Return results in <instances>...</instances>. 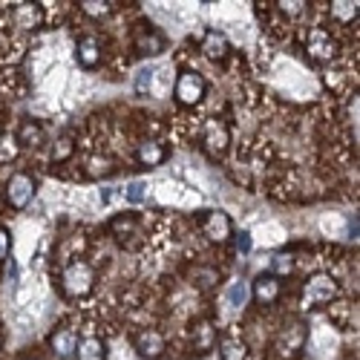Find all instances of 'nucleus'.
<instances>
[{"mask_svg":"<svg viewBox=\"0 0 360 360\" xmlns=\"http://www.w3.org/2000/svg\"><path fill=\"white\" fill-rule=\"evenodd\" d=\"M64 297L70 300H84L86 294H93L96 288V268L93 262H86L84 257H72L70 262H64L61 277H58Z\"/></svg>","mask_w":360,"mask_h":360,"instance_id":"f257e3e1","label":"nucleus"},{"mask_svg":"<svg viewBox=\"0 0 360 360\" xmlns=\"http://www.w3.org/2000/svg\"><path fill=\"white\" fill-rule=\"evenodd\" d=\"M338 297H340V283L332 274H311L300 288V306L303 309L332 306Z\"/></svg>","mask_w":360,"mask_h":360,"instance_id":"f03ea898","label":"nucleus"},{"mask_svg":"<svg viewBox=\"0 0 360 360\" xmlns=\"http://www.w3.org/2000/svg\"><path fill=\"white\" fill-rule=\"evenodd\" d=\"M303 49H306L311 64H332V61H338V58H340L338 35H332L323 26H311L309 29L306 38H303Z\"/></svg>","mask_w":360,"mask_h":360,"instance_id":"7ed1b4c3","label":"nucleus"},{"mask_svg":"<svg viewBox=\"0 0 360 360\" xmlns=\"http://www.w3.org/2000/svg\"><path fill=\"white\" fill-rule=\"evenodd\" d=\"M35 193H38V179L29 170H15L4 185V199H6V205L12 207V211H23V207H29V202L35 199Z\"/></svg>","mask_w":360,"mask_h":360,"instance_id":"20e7f679","label":"nucleus"},{"mask_svg":"<svg viewBox=\"0 0 360 360\" xmlns=\"http://www.w3.org/2000/svg\"><path fill=\"white\" fill-rule=\"evenodd\" d=\"M199 144L207 156L222 159L231 150V127L225 118H205L199 127Z\"/></svg>","mask_w":360,"mask_h":360,"instance_id":"39448f33","label":"nucleus"},{"mask_svg":"<svg viewBox=\"0 0 360 360\" xmlns=\"http://www.w3.org/2000/svg\"><path fill=\"white\" fill-rule=\"evenodd\" d=\"M207 96V78L196 70H182L173 86V98L179 107H199Z\"/></svg>","mask_w":360,"mask_h":360,"instance_id":"423d86ee","label":"nucleus"},{"mask_svg":"<svg viewBox=\"0 0 360 360\" xmlns=\"http://www.w3.org/2000/svg\"><path fill=\"white\" fill-rule=\"evenodd\" d=\"M130 343L136 349L139 357H147V360H159L165 357L167 352V335L156 326H141L130 335Z\"/></svg>","mask_w":360,"mask_h":360,"instance_id":"0eeeda50","label":"nucleus"},{"mask_svg":"<svg viewBox=\"0 0 360 360\" xmlns=\"http://www.w3.org/2000/svg\"><path fill=\"white\" fill-rule=\"evenodd\" d=\"M199 228H202V236L214 245H225L233 236V222L225 211H219V207L217 211H205L202 219H199Z\"/></svg>","mask_w":360,"mask_h":360,"instance_id":"6e6552de","label":"nucleus"},{"mask_svg":"<svg viewBox=\"0 0 360 360\" xmlns=\"http://www.w3.org/2000/svg\"><path fill=\"white\" fill-rule=\"evenodd\" d=\"M133 49L139 55H147V58H156L167 49V38L162 29L150 26V23H141L139 29H133Z\"/></svg>","mask_w":360,"mask_h":360,"instance_id":"1a4fd4ad","label":"nucleus"},{"mask_svg":"<svg viewBox=\"0 0 360 360\" xmlns=\"http://www.w3.org/2000/svg\"><path fill=\"white\" fill-rule=\"evenodd\" d=\"M104 55H107L104 52V41L98 35H81L78 38V44H75V61H78L81 70H86V72L98 70L104 64Z\"/></svg>","mask_w":360,"mask_h":360,"instance_id":"9d476101","label":"nucleus"},{"mask_svg":"<svg viewBox=\"0 0 360 360\" xmlns=\"http://www.w3.org/2000/svg\"><path fill=\"white\" fill-rule=\"evenodd\" d=\"M251 297H254V303L262 306V309L280 303V297H283V283H280V277L268 274V271H265V274H257L254 283H251Z\"/></svg>","mask_w":360,"mask_h":360,"instance_id":"9b49d317","label":"nucleus"},{"mask_svg":"<svg viewBox=\"0 0 360 360\" xmlns=\"http://www.w3.org/2000/svg\"><path fill=\"white\" fill-rule=\"evenodd\" d=\"M110 233H112L122 245L133 248V245H136V236H141V217L133 214V211L112 217V219H110Z\"/></svg>","mask_w":360,"mask_h":360,"instance_id":"f8f14e48","label":"nucleus"},{"mask_svg":"<svg viewBox=\"0 0 360 360\" xmlns=\"http://www.w3.org/2000/svg\"><path fill=\"white\" fill-rule=\"evenodd\" d=\"M75 346H78V332L72 328L70 320H64L61 326H55V328H52V335H49V349H52L55 357H61V360L75 357Z\"/></svg>","mask_w":360,"mask_h":360,"instance_id":"ddd939ff","label":"nucleus"},{"mask_svg":"<svg viewBox=\"0 0 360 360\" xmlns=\"http://www.w3.org/2000/svg\"><path fill=\"white\" fill-rule=\"evenodd\" d=\"M202 55L207 58V61L214 64H225L231 58V41L225 32H219V29H207V32L202 35V44H199Z\"/></svg>","mask_w":360,"mask_h":360,"instance_id":"4468645a","label":"nucleus"},{"mask_svg":"<svg viewBox=\"0 0 360 360\" xmlns=\"http://www.w3.org/2000/svg\"><path fill=\"white\" fill-rule=\"evenodd\" d=\"M167 153H170V150H167V144L162 139H141L136 144V150H133V156H136V162L141 167H159V165H165Z\"/></svg>","mask_w":360,"mask_h":360,"instance_id":"2eb2a0df","label":"nucleus"},{"mask_svg":"<svg viewBox=\"0 0 360 360\" xmlns=\"http://www.w3.org/2000/svg\"><path fill=\"white\" fill-rule=\"evenodd\" d=\"M12 20L18 29H23V32H38V29L44 26V6L41 4H15L12 9Z\"/></svg>","mask_w":360,"mask_h":360,"instance_id":"dca6fc26","label":"nucleus"},{"mask_svg":"<svg viewBox=\"0 0 360 360\" xmlns=\"http://www.w3.org/2000/svg\"><path fill=\"white\" fill-rule=\"evenodd\" d=\"M15 139H18L20 150H23V147L38 150V147L46 144V130H44V124L38 122V118H20V124H18V130H15Z\"/></svg>","mask_w":360,"mask_h":360,"instance_id":"f3484780","label":"nucleus"},{"mask_svg":"<svg viewBox=\"0 0 360 360\" xmlns=\"http://www.w3.org/2000/svg\"><path fill=\"white\" fill-rule=\"evenodd\" d=\"M219 357L222 360H248V343L243 332H236V326H231L228 332L219 338Z\"/></svg>","mask_w":360,"mask_h":360,"instance_id":"a211bd4d","label":"nucleus"},{"mask_svg":"<svg viewBox=\"0 0 360 360\" xmlns=\"http://www.w3.org/2000/svg\"><path fill=\"white\" fill-rule=\"evenodd\" d=\"M75 360H107V343L101 335H84L75 346Z\"/></svg>","mask_w":360,"mask_h":360,"instance_id":"6ab92c4d","label":"nucleus"},{"mask_svg":"<svg viewBox=\"0 0 360 360\" xmlns=\"http://www.w3.org/2000/svg\"><path fill=\"white\" fill-rule=\"evenodd\" d=\"M357 15H360L357 0H335V4H328V18H332L338 26H354Z\"/></svg>","mask_w":360,"mask_h":360,"instance_id":"aec40b11","label":"nucleus"},{"mask_svg":"<svg viewBox=\"0 0 360 360\" xmlns=\"http://www.w3.org/2000/svg\"><path fill=\"white\" fill-rule=\"evenodd\" d=\"M191 343L196 352H211L217 343V328L207 323V320H196L191 323Z\"/></svg>","mask_w":360,"mask_h":360,"instance_id":"412c9836","label":"nucleus"},{"mask_svg":"<svg viewBox=\"0 0 360 360\" xmlns=\"http://www.w3.org/2000/svg\"><path fill=\"white\" fill-rule=\"evenodd\" d=\"M118 6L122 4H115V0H78V12L93 20H104V18L115 15Z\"/></svg>","mask_w":360,"mask_h":360,"instance_id":"4be33fe9","label":"nucleus"},{"mask_svg":"<svg viewBox=\"0 0 360 360\" xmlns=\"http://www.w3.org/2000/svg\"><path fill=\"white\" fill-rule=\"evenodd\" d=\"M75 150H78V144H75V139L70 133L58 136L52 141V147H49V165H67L75 156Z\"/></svg>","mask_w":360,"mask_h":360,"instance_id":"5701e85b","label":"nucleus"},{"mask_svg":"<svg viewBox=\"0 0 360 360\" xmlns=\"http://www.w3.org/2000/svg\"><path fill=\"white\" fill-rule=\"evenodd\" d=\"M191 280H193L196 288L211 291V288L219 285V271H217V268H211V265H196L193 271H191Z\"/></svg>","mask_w":360,"mask_h":360,"instance_id":"b1692460","label":"nucleus"},{"mask_svg":"<svg viewBox=\"0 0 360 360\" xmlns=\"http://www.w3.org/2000/svg\"><path fill=\"white\" fill-rule=\"evenodd\" d=\"M18 156H20V144H18L15 133L0 130V165H12V162H18Z\"/></svg>","mask_w":360,"mask_h":360,"instance_id":"393cba45","label":"nucleus"},{"mask_svg":"<svg viewBox=\"0 0 360 360\" xmlns=\"http://www.w3.org/2000/svg\"><path fill=\"white\" fill-rule=\"evenodd\" d=\"M274 9L280 12V18L297 20V18H303L309 12V4H303V0H280V4H274Z\"/></svg>","mask_w":360,"mask_h":360,"instance_id":"a878e982","label":"nucleus"},{"mask_svg":"<svg viewBox=\"0 0 360 360\" xmlns=\"http://www.w3.org/2000/svg\"><path fill=\"white\" fill-rule=\"evenodd\" d=\"M9 251H12V233L6 228H0V262L9 257Z\"/></svg>","mask_w":360,"mask_h":360,"instance_id":"bb28decb","label":"nucleus"},{"mask_svg":"<svg viewBox=\"0 0 360 360\" xmlns=\"http://www.w3.org/2000/svg\"><path fill=\"white\" fill-rule=\"evenodd\" d=\"M0 346H4V328H0Z\"/></svg>","mask_w":360,"mask_h":360,"instance_id":"cd10ccee","label":"nucleus"},{"mask_svg":"<svg viewBox=\"0 0 360 360\" xmlns=\"http://www.w3.org/2000/svg\"><path fill=\"white\" fill-rule=\"evenodd\" d=\"M23 360H38V357H23Z\"/></svg>","mask_w":360,"mask_h":360,"instance_id":"c85d7f7f","label":"nucleus"}]
</instances>
